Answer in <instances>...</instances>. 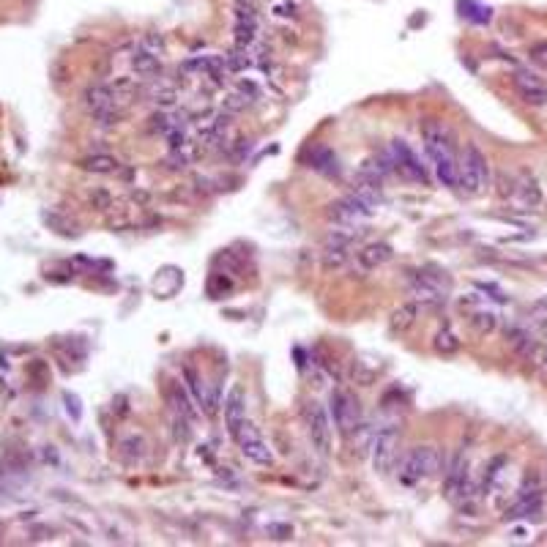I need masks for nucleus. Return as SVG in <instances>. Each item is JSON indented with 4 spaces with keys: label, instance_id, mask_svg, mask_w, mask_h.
Returning a JSON list of instances; mask_svg holds the SVG:
<instances>
[{
    "label": "nucleus",
    "instance_id": "1",
    "mask_svg": "<svg viewBox=\"0 0 547 547\" xmlns=\"http://www.w3.org/2000/svg\"><path fill=\"white\" fill-rule=\"evenodd\" d=\"M421 143L427 156L433 159V167L438 172V181L449 189H457L460 187V156H457V148H454V137L452 131L427 118L421 124Z\"/></svg>",
    "mask_w": 547,
    "mask_h": 547
},
{
    "label": "nucleus",
    "instance_id": "2",
    "mask_svg": "<svg viewBox=\"0 0 547 547\" xmlns=\"http://www.w3.org/2000/svg\"><path fill=\"white\" fill-rule=\"evenodd\" d=\"M441 468H446V460L438 446H413L400 460V482L419 484L424 479L438 476Z\"/></svg>",
    "mask_w": 547,
    "mask_h": 547
},
{
    "label": "nucleus",
    "instance_id": "3",
    "mask_svg": "<svg viewBox=\"0 0 547 547\" xmlns=\"http://www.w3.org/2000/svg\"><path fill=\"white\" fill-rule=\"evenodd\" d=\"M452 290V279L446 276V271L441 269H419V271L411 274V285H408V293L413 301H419L421 310H433V307H441L446 301V295Z\"/></svg>",
    "mask_w": 547,
    "mask_h": 547
},
{
    "label": "nucleus",
    "instance_id": "4",
    "mask_svg": "<svg viewBox=\"0 0 547 547\" xmlns=\"http://www.w3.org/2000/svg\"><path fill=\"white\" fill-rule=\"evenodd\" d=\"M490 187V165H487V156H484L479 148L465 146L463 156H460V187L465 194H482Z\"/></svg>",
    "mask_w": 547,
    "mask_h": 547
},
{
    "label": "nucleus",
    "instance_id": "5",
    "mask_svg": "<svg viewBox=\"0 0 547 547\" xmlns=\"http://www.w3.org/2000/svg\"><path fill=\"white\" fill-rule=\"evenodd\" d=\"M331 416L342 435H356L358 427L364 424V413H361V402L353 392L348 389H334L331 392Z\"/></svg>",
    "mask_w": 547,
    "mask_h": 547
},
{
    "label": "nucleus",
    "instance_id": "6",
    "mask_svg": "<svg viewBox=\"0 0 547 547\" xmlns=\"http://www.w3.org/2000/svg\"><path fill=\"white\" fill-rule=\"evenodd\" d=\"M301 419L307 427V435L320 454H329L331 452V419H329V411L320 405L317 400H307L301 408Z\"/></svg>",
    "mask_w": 547,
    "mask_h": 547
},
{
    "label": "nucleus",
    "instance_id": "7",
    "mask_svg": "<svg viewBox=\"0 0 547 547\" xmlns=\"http://www.w3.org/2000/svg\"><path fill=\"white\" fill-rule=\"evenodd\" d=\"M370 457H372V468L378 476H389L394 471V465L400 460V433L394 427L378 430L372 435V446H370Z\"/></svg>",
    "mask_w": 547,
    "mask_h": 547
},
{
    "label": "nucleus",
    "instance_id": "8",
    "mask_svg": "<svg viewBox=\"0 0 547 547\" xmlns=\"http://www.w3.org/2000/svg\"><path fill=\"white\" fill-rule=\"evenodd\" d=\"M83 102H85V110L93 115V118H99L102 124H118L121 121V115H124V110L115 105V96H112V88L110 85H88L83 93Z\"/></svg>",
    "mask_w": 547,
    "mask_h": 547
},
{
    "label": "nucleus",
    "instance_id": "9",
    "mask_svg": "<svg viewBox=\"0 0 547 547\" xmlns=\"http://www.w3.org/2000/svg\"><path fill=\"white\" fill-rule=\"evenodd\" d=\"M389 156H392L394 172H397L400 178L411 181V184H421V187H427V184H430V172H427V167L419 162V156L408 148V143L394 140V143L389 146Z\"/></svg>",
    "mask_w": 547,
    "mask_h": 547
},
{
    "label": "nucleus",
    "instance_id": "10",
    "mask_svg": "<svg viewBox=\"0 0 547 547\" xmlns=\"http://www.w3.org/2000/svg\"><path fill=\"white\" fill-rule=\"evenodd\" d=\"M233 441L238 443V449H241V454L254 465H274V454L271 449H269V443L263 441V435H260V430L254 427L252 421L247 419L238 430H235V435H233Z\"/></svg>",
    "mask_w": 547,
    "mask_h": 547
},
{
    "label": "nucleus",
    "instance_id": "11",
    "mask_svg": "<svg viewBox=\"0 0 547 547\" xmlns=\"http://www.w3.org/2000/svg\"><path fill=\"white\" fill-rule=\"evenodd\" d=\"M514 88H517V93H520V99L526 105H534V107L547 105V85L536 74H531V71H514Z\"/></svg>",
    "mask_w": 547,
    "mask_h": 547
},
{
    "label": "nucleus",
    "instance_id": "12",
    "mask_svg": "<svg viewBox=\"0 0 547 547\" xmlns=\"http://www.w3.org/2000/svg\"><path fill=\"white\" fill-rule=\"evenodd\" d=\"M392 257H394L392 244H386V241H372V244L361 247L356 252V263L361 271H375L380 266H386Z\"/></svg>",
    "mask_w": 547,
    "mask_h": 547
},
{
    "label": "nucleus",
    "instance_id": "13",
    "mask_svg": "<svg viewBox=\"0 0 547 547\" xmlns=\"http://www.w3.org/2000/svg\"><path fill=\"white\" fill-rule=\"evenodd\" d=\"M247 421V394L241 386H233V392L225 400V424H228V433L235 435V430Z\"/></svg>",
    "mask_w": 547,
    "mask_h": 547
},
{
    "label": "nucleus",
    "instance_id": "14",
    "mask_svg": "<svg viewBox=\"0 0 547 547\" xmlns=\"http://www.w3.org/2000/svg\"><path fill=\"white\" fill-rule=\"evenodd\" d=\"M131 69L140 80H159L162 77V64H159V55L148 52L146 47H137L131 52Z\"/></svg>",
    "mask_w": 547,
    "mask_h": 547
},
{
    "label": "nucleus",
    "instance_id": "15",
    "mask_svg": "<svg viewBox=\"0 0 547 547\" xmlns=\"http://www.w3.org/2000/svg\"><path fill=\"white\" fill-rule=\"evenodd\" d=\"M310 167L329 175V178H339V159L331 148L317 146L310 151Z\"/></svg>",
    "mask_w": 547,
    "mask_h": 547
},
{
    "label": "nucleus",
    "instance_id": "16",
    "mask_svg": "<svg viewBox=\"0 0 547 547\" xmlns=\"http://www.w3.org/2000/svg\"><path fill=\"white\" fill-rule=\"evenodd\" d=\"M514 197H520V203L526 208H536L542 203V189L536 184V178L531 172H520L517 175V187H514Z\"/></svg>",
    "mask_w": 547,
    "mask_h": 547
},
{
    "label": "nucleus",
    "instance_id": "17",
    "mask_svg": "<svg viewBox=\"0 0 547 547\" xmlns=\"http://www.w3.org/2000/svg\"><path fill=\"white\" fill-rule=\"evenodd\" d=\"M167 402L170 408H172V413H178V416H184V419H194L197 416V411H194V405H192L189 394L184 392V386L181 383H167Z\"/></svg>",
    "mask_w": 547,
    "mask_h": 547
},
{
    "label": "nucleus",
    "instance_id": "18",
    "mask_svg": "<svg viewBox=\"0 0 547 547\" xmlns=\"http://www.w3.org/2000/svg\"><path fill=\"white\" fill-rule=\"evenodd\" d=\"M421 312V304L419 301H408V304H402L400 310H394L392 312V320H389V326H392V331L394 334H402V331H408L413 323H416V317H419Z\"/></svg>",
    "mask_w": 547,
    "mask_h": 547
},
{
    "label": "nucleus",
    "instance_id": "19",
    "mask_svg": "<svg viewBox=\"0 0 547 547\" xmlns=\"http://www.w3.org/2000/svg\"><path fill=\"white\" fill-rule=\"evenodd\" d=\"M468 326H471V331L476 337H487V334H493L498 329V315L490 312V310H474L471 317H468Z\"/></svg>",
    "mask_w": 547,
    "mask_h": 547
},
{
    "label": "nucleus",
    "instance_id": "20",
    "mask_svg": "<svg viewBox=\"0 0 547 547\" xmlns=\"http://www.w3.org/2000/svg\"><path fill=\"white\" fill-rule=\"evenodd\" d=\"M80 167L88 170V172H96V175H110V172H118L121 162L110 153H93V156H85Z\"/></svg>",
    "mask_w": 547,
    "mask_h": 547
},
{
    "label": "nucleus",
    "instance_id": "21",
    "mask_svg": "<svg viewBox=\"0 0 547 547\" xmlns=\"http://www.w3.org/2000/svg\"><path fill=\"white\" fill-rule=\"evenodd\" d=\"M42 222L49 228V230H55L58 235H66V238H77L80 235V228L71 222V219H66L61 213H52V211H44L42 213Z\"/></svg>",
    "mask_w": 547,
    "mask_h": 547
},
{
    "label": "nucleus",
    "instance_id": "22",
    "mask_svg": "<svg viewBox=\"0 0 547 547\" xmlns=\"http://www.w3.org/2000/svg\"><path fill=\"white\" fill-rule=\"evenodd\" d=\"M506 342H509V348H512L514 353L526 356L528 351H531V345H534L536 339L531 337L523 326H512V329H506Z\"/></svg>",
    "mask_w": 547,
    "mask_h": 547
},
{
    "label": "nucleus",
    "instance_id": "23",
    "mask_svg": "<svg viewBox=\"0 0 547 547\" xmlns=\"http://www.w3.org/2000/svg\"><path fill=\"white\" fill-rule=\"evenodd\" d=\"M254 33H257L254 17H235V44L238 47H249L254 42Z\"/></svg>",
    "mask_w": 547,
    "mask_h": 547
},
{
    "label": "nucleus",
    "instance_id": "24",
    "mask_svg": "<svg viewBox=\"0 0 547 547\" xmlns=\"http://www.w3.org/2000/svg\"><path fill=\"white\" fill-rule=\"evenodd\" d=\"M435 351L443 353V356L460 351V339H457V334L452 331V326H443L441 331H438V337H435Z\"/></svg>",
    "mask_w": 547,
    "mask_h": 547
},
{
    "label": "nucleus",
    "instance_id": "25",
    "mask_svg": "<svg viewBox=\"0 0 547 547\" xmlns=\"http://www.w3.org/2000/svg\"><path fill=\"white\" fill-rule=\"evenodd\" d=\"M153 102L159 107H172L178 102V90H175L172 85H162V88L153 90Z\"/></svg>",
    "mask_w": 547,
    "mask_h": 547
},
{
    "label": "nucleus",
    "instance_id": "26",
    "mask_svg": "<svg viewBox=\"0 0 547 547\" xmlns=\"http://www.w3.org/2000/svg\"><path fill=\"white\" fill-rule=\"evenodd\" d=\"M531 320L536 323V326H542L547 320V298H542V301H536L534 307H531Z\"/></svg>",
    "mask_w": 547,
    "mask_h": 547
},
{
    "label": "nucleus",
    "instance_id": "27",
    "mask_svg": "<svg viewBox=\"0 0 547 547\" xmlns=\"http://www.w3.org/2000/svg\"><path fill=\"white\" fill-rule=\"evenodd\" d=\"M140 47H146L148 52H153V55H159L162 49H165V42H162V36H153V33H148L146 39H143V44Z\"/></svg>",
    "mask_w": 547,
    "mask_h": 547
},
{
    "label": "nucleus",
    "instance_id": "28",
    "mask_svg": "<svg viewBox=\"0 0 547 547\" xmlns=\"http://www.w3.org/2000/svg\"><path fill=\"white\" fill-rule=\"evenodd\" d=\"M531 61H534V64H539V66H545V69H547V42L534 44V47H531Z\"/></svg>",
    "mask_w": 547,
    "mask_h": 547
},
{
    "label": "nucleus",
    "instance_id": "29",
    "mask_svg": "<svg viewBox=\"0 0 547 547\" xmlns=\"http://www.w3.org/2000/svg\"><path fill=\"white\" fill-rule=\"evenodd\" d=\"M64 402H66V408H69V413H71L74 419H80V400H77V394H64Z\"/></svg>",
    "mask_w": 547,
    "mask_h": 547
},
{
    "label": "nucleus",
    "instance_id": "30",
    "mask_svg": "<svg viewBox=\"0 0 547 547\" xmlns=\"http://www.w3.org/2000/svg\"><path fill=\"white\" fill-rule=\"evenodd\" d=\"M542 331H545V337H547V320L542 323Z\"/></svg>",
    "mask_w": 547,
    "mask_h": 547
},
{
    "label": "nucleus",
    "instance_id": "31",
    "mask_svg": "<svg viewBox=\"0 0 547 547\" xmlns=\"http://www.w3.org/2000/svg\"><path fill=\"white\" fill-rule=\"evenodd\" d=\"M545 479H547V471H545Z\"/></svg>",
    "mask_w": 547,
    "mask_h": 547
}]
</instances>
